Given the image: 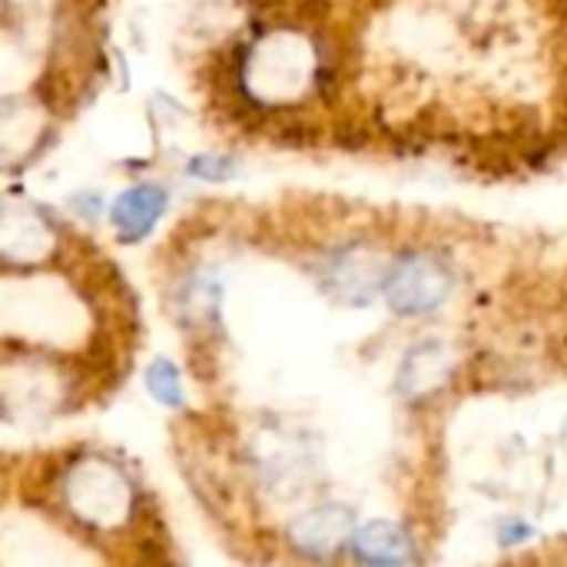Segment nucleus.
I'll return each mask as SVG.
<instances>
[{
	"label": "nucleus",
	"instance_id": "39448f33",
	"mask_svg": "<svg viewBox=\"0 0 567 567\" xmlns=\"http://www.w3.org/2000/svg\"><path fill=\"white\" fill-rule=\"evenodd\" d=\"M166 203H169V196L156 183L130 186V189H123L116 196L110 223H113V229L120 233L123 243H136V239H143L156 226V219L166 213Z\"/></svg>",
	"mask_w": 567,
	"mask_h": 567
},
{
	"label": "nucleus",
	"instance_id": "6e6552de",
	"mask_svg": "<svg viewBox=\"0 0 567 567\" xmlns=\"http://www.w3.org/2000/svg\"><path fill=\"white\" fill-rule=\"evenodd\" d=\"M146 389H150V395H153L159 405H166V409H183V405H186L179 369H176L169 359H153V362H150V369H146Z\"/></svg>",
	"mask_w": 567,
	"mask_h": 567
},
{
	"label": "nucleus",
	"instance_id": "423d86ee",
	"mask_svg": "<svg viewBox=\"0 0 567 567\" xmlns=\"http://www.w3.org/2000/svg\"><path fill=\"white\" fill-rule=\"evenodd\" d=\"M452 375V355L442 342H422L415 346L402 369H399V389L409 399H422L435 389H442Z\"/></svg>",
	"mask_w": 567,
	"mask_h": 567
},
{
	"label": "nucleus",
	"instance_id": "0eeeda50",
	"mask_svg": "<svg viewBox=\"0 0 567 567\" xmlns=\"http://www.w3.org/2000/svg\"><path fill=\"white\" fill-rule=\"evenodd\" d=\"M352 551L365 565H405L415 558L412 538L395 522H372L359 528L352 538Z\"/></svg>",
	"mask_w": 567,
	"mask_h": 567
},
{
	"label": "nucleus",
	"instance_id": "f257e3e1",
	"mask_svg": "<svg viewBox=\"0 0 567 567\" xmlns=\"http://www.w3.org/2000/svg\"><path fill=\"white\" fill-rule=\"evenodd\" d=\"M63 498L80 522L100 528L123 522L133 508V488L126 475L103 458H86L73 465L63 482Z\"/></svg>",
	"mask_w": 567,
	"mask_h": 567
},
{
	"label": "nucleus",
	"instance_id": "20e7f679",
	"mask_svg": "<svg viewBox=\"0 0 567 567\" xmlns=\"http://www.w3.org/2000/svg\"><path fill=\"white\" fill-rule=\"evenodd\" d=\"M355 538V515L346 505H319L289 525V542L309 558H329Z\"/></svg>",
	"mask_w": 567,
	"mask_h": 567
},
{
	"label": "nucleus",
	"instance_id": "f03ea898",
	"mask_svg": "<svg viewBox=\"0 0 567 567\" xmlns=\"http://www.w3.org/2000/svg\"><path fill=\"white\" fill-rule=\"evenodd\" d=\"M452 269L435 252H405L389 266L385 299L402 316H425L452 296Z\"/></svg>",
	"mask_w": 567,
	"mask_h": 567
},
{
	"label": "nucleus",
	"instance_id": "1a4fd4ad",
	"mask_svg": "<svg viewBox=\"0 0 567 567\" xmlns=\"http://www.w3.org/2000/svg\"><path fill=\"white\" fill-rule=\"evenodd\" d=\"M233 169H236V163L226 159V156H219V153L216 156L206 153V156H196L189 163V173L199 176V179H226V176H233Z\"/></svg>",
	"mask_w": 567,
	"mask_h": 567
},
{
	"label": "nucleus",
	"instance_id": "7ed1b4c3",
	"mask_svg": "<svg viewBox=\"0 0 567 567\" xmlns=\"http://www.w3.org/2000/svg\"><path fill=\"white\" fill-rule=\"evenodd\" d=\"M312 63H316V53L302 37L272 33L269 40H262L249 53V60H246V86L262 100L276 96V93L302 90L306 80L312 76Z\"/></svg>",
	"mask_w": 567,
	"mask_h": 567
}]
</instances>
